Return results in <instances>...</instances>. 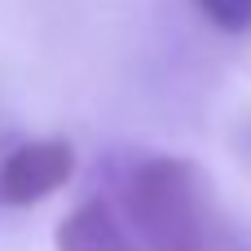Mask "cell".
<instances>
[{
  "instance_id": "2",
  "label": "cell",
  "mask_w": 251,
  "mask_h": 251,
  "mask_svg": "<svg viewBox=\"0 0 251 251\" xmlns=\"http://www.w3.org/2000/svg\"><path fill=\"white\" fill-rule=\"evenodd\" d=\"M75 176V150L71 141H26L0 159V203L4 207H31L49 194H57Z\"/></svg>"
},
{
  "instance_id": "1",
  "label": "cell",
  "mask_w": 251,
  "mask_h": 251,
  "mask_svg": "<svg viewBox=\"0 0 251 251\" xmlns=\"http://www.w3.org/2000/svg\"><path fill=\"white\" fill-rule=\"evenodd\" d=\"M119 216L137 251H238L212 181L181 154H132L115 176Z\"/></svg>"
},
{
  "instance_id": "4",
  "label": "cell",
  "mask_w": 251,
  "mask_h": 251,
  "mask_svg": "<svg viewBox=\"0 0 251 251\" xmlns=\"http://www.w3.org/2000/svg\"><path fill=\"white\" fill-rule=\"evenodd\" d=\"M194 9L225 35H247L251 31V0H194Z\"/></svg>"
},
{
  "instance_id": "3",
  "label": "cell",
  "mask_w": 251,
  "mask_h": 251,
  "mask_svg": "<svg viewBox=\"0 0 251 251\" xmlns=\"http://www.w3.org/2000/svg\"><path fill=\"white\" fill-rule=\"evenodd\" d=\"M53 251H137L124 216L106 199H84L57 221Z\"/></svg>"
}]
</instances>
